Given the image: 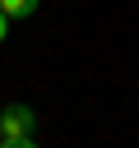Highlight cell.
Returning <instances> with one entry per match:
<instances>
[{
    "mask_svg": "<svg viewBox=\"0 0 139 148\" xmlns=\"http://www.w3.org/2000/svg\"><path fill=\"white\" fill-rule=\"evenodd\" d=\"M32 125H37V116L28 111V106H5L0 111V148H32Z\"/></svg>",
    "mask_w": 139,
    "mask_h": 148,
    "instance_id": "6da1fadb",
    "label": "cell"
},
{
    "mask_svg": "<svg viewBox=\"0 0 139 148\" xmlns=\"http://www.w3.org/2000/svg\"><path fill=\"white\" fill-rule=\"evenodd\" d=\"M0 9H5L9 18H28V14L37 9V0H0Z\"/></svg>",
    "mask_w": 139,
    "mask_h": 148,
    "instance_id": "7a4b0ae2",
    "label": "cell"
},
{
    "mask_svg": "<svg viewBox=\"0 0 139 148\" xmlns=\"http://www.w3.org/2000/svg\"><path fill=\"white\" fill-rule=\"evenodd\" d=\"M5 32H9V14L0 9V42H5Z\"/></svg>",
    "mask_w": 139,
    "mask_h": 148,
    "instance_id": "3957f363",
    "label": "cell"
}]
</instances>
